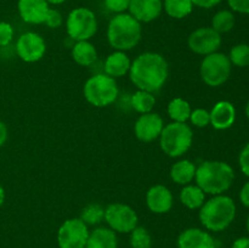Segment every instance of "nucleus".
Wrapping results in <instances>:
<instances>
[{"instance_id": "1", "label": "nucleus", "mask_w": 249, "mask_h": 248, "mask_svg": "<svg viewBox=\"0 0 249 248\" xmlns=\"http://www.w3.org/2000/svg\"><path fill=\"white\" fill-rule=\"evenodd\" d=\"M168 77L169 65L160 53L147 51L131 61L129 78L139 90L157 91L165 84Z\"/></svg>"}, {"instance_id": "2", "label": "nucleus", "mask_w": 249, "mask_h": 248, "mask_svg": "<svg viewBox=\"0 0 249 248\" xmlns=\"http://www.w3.org/2000/svg\"><path fill=\"white\" fill-rule=\"evenodd\" d=\"M195 180L204 194L216 196L232 186L235 172L229 163L223 160H206L197 167Z\"/></svg>"}, {"instance_id": "3", "label": "nucleus", "mask_w": 249, "mask_h": 248, "mask_svg": "<svg viewBox=\"0 0 249 248\" xmlns=\"http://www.w3.org/2000/svg\"><path fill=\"white\" fill-rule=\"evenodd\" d=\"M236 203L226 195H216L199 208V221L208 231L226 230L236 218Z\"/></svg>"}, {"instance_id": "4", "label": "nucleus", "mask_w": 249, "mask_h": 248, "mask_svg": "<svg viewBox=\"0 0 249 248\" xmlns=\"http://www.w3.org/2000/svg\"><path fill=\"white\" fill-rule=\"evenodd\" d=\"M142 27L130 14H118L112 17L107 27V40L117 51H128L141 40Z\"/></svg>"}, {"instance_id": "5", "label": "nucleus", "mask_w": 249, "mask_h": 248, "mask_svg": "<svg viewBox=\"0 0 249 248\" xmlns=\"http://www.w3.org/2000/svg\"><path fill=\"white\" fill-rule=\"evenodd\" d=\"M194 131L186 123L172 122L163 128L160 135V145L163 152L172 158L181 157L192 146Z\"/></svg>"}, {"instance_id": "6", "label": "nucleus", "mask_w": 249, "mask_h": 248, "mask_svg": "<svg viewBox=\"0 0 249 248\" xmlns=\"http://www.w3.org/2000/svg\"><path fill=\"white\" fill-rule=\"evenodd\" d=\"M85 100L95 107H107L113 104L119 94L114 78L99 73L90 77L83 88Z\"/></svg>"}, {"instance_id": "7", "label": "nucleus", "mask_w": 249, "mask_h": 248, "mask_svg": "<svg viewBox=\"0 0 249 248\" xmlns=\"http://www.w3.org/2000/svg\"><path fill=\"white\" fill-rule=\"evenodd\" d=\"M232 71V65L229 58L223 53H213L204 56L199 67V74L202 80L208 87L218 88L225 84L229 80Z\"/></svg>"}, {"instance_id": "8", "label": "nucleus", "mask_w": 249, "mask_h": 248, "mask_svg": "<svg viewBox=\"0 0 249 248\" xmlns=\"http://www.w3.org/2000/svg\"><path fill=\"white\" fill-rule=\"evenodd\" d=\"M66 31L72 40H89L97 32V18L95 12L83 6L73 9L66 19Z\"/></svg>"}, {"instance_id": "9", "label": "nucleus", "mask_w": 249, "mask_h": 248, "mask_svg": "<svg viewBox=\"0 0 249 248\" xmlns=\"http://www.w3.org/2000/svg\"><path fill=\"white\" fill-rule=\"evenodd\" d=\"M105 221L114 232L130 233L138 226V214L130 206L111 203L105 208Z\"/></svg>"}, {"instance_id": "10", "label": "nucleus", "mask_w": 249, "mask_h": 248, "mask_svg": "<svg viewBox=\"0 0 249 248\" xmlns=\"http://www.w3.org/2000/svg\"><path fill=\"white\" fill-rule=\"evenodd\" d=\"M88 225L80 218L67 219L57 231L60 248H85L89 237Z\"/></svg>"}, {"instance_id": "11", "label": "nucleus", "mask_w": 249, "mask_h": 248, "mask_svg": "<svg viewBox=\"0 0 249 248\" xmlns=\"http://www.w3.org/2000/svg\"><path fill=\"white\" fill-rule=\"evenodd\" d=\"M187 45L197 55H211L216 53L221 45V34L212 27H201L192 32L187 39Z\"/></svg>"}, {"instance_id": "12", "label": "nucleus", "mask_w": 249, "mask_h": 248, "mask_svg": "<svg viewBox=\"0 0 249 248\" xmlns=\"http://www.w3.org/2000/svg\"><path fill=\"white\" fill-rule=\"evenodd\" d=\"M16 51L18 57L24 62H38L45 55L46 43L38 33L27 32L17 39Z\"/></svg>"}, {"instance_id": "13", "label": "nucleus", "mask_w": 249, "mask_h": 248, "mask_svg": "<svg viewBox=\"0 0 249 248\" xmlns=\"http://www.w3.org/2000/svg\"><path fill=\"white\" fill-rule=\"evenodd\" d=\"M163 128H164V122L162 117L155 112H148L141 114L136 119L134 133L141 142H151L160 138Z\"/></svg>"}, {"instance_id": "14", "label": "nucleus", "mask_w": 249, "mask_h": 248, "mask_svg": "<svg viewBox=\"0 0 249 248\" xmlns=\"http://www.w3.org/2000/svg\"><path fill=\"white\" fill-rule=\"evenodd\" d=\"M174 197L172 191L164 185H153L146 194V204L155 214L168 213L173 208Z\"/></svg>"}, {"instance_id": "15", "label": "nucleus", "mask_w": 249, "mask_h": 248, "mask_svg": "<svg viewBox=\"0 0 249 248\" xmlns=\"http://www.w3.org/2000/svg\"><path fill=\"white\" fill-rule=\"evenodd\" d=\"M129 14L140 23H148L160 16L163 11L162 0H130Z\"/></svg>"}, {"instance_id": "16", "label": "nucleus", "mask_w": 249, "mask_h": 248, "mask_svg": "<svg viewBox=\"0 0 249 248\" xmlns=\"http://www.w3.org/2000/svg\"><path fill=\"white\" fill-rule=\"evenodd\" d=\"M17 10L26 23L41 24L45 22L50 5L46 0H18Z\"/></svg>"}, {"instance_id": "17", "label": "nucleus", "mask_w": 249, "mask_h": 248, "mask_svg": "<svg viewBox=\"0 0 249 248\" xmlns=\"http://www.w3.org/2000/svg\"><path fill=\"white\" fill-rule=\"evenodd\" d=\"M178 248H216V242L208 231L191 228L180 233Z\"/></svg>"}, {"instance_id": "18", "label": "nucleus", "mask_w": 249, "mask_h": 248, "mask_svg": "<svg viewBox=\"0 0 249 248\" xmlns=\"http://www.w3.org/2000/svg\"><path fill=\"white\" fill-rule=\"evenodd\" d=\"M211 124L216 130H226L231 128L236 121V108L233 104L226 100L218 101L209 112Z\"/></svg>"}, {"instance_id": "19", "label": "nucleus", "mask_w": 249, "mask_h": 248, "mask_svg": "<svg viewBox=\"0 0 249 248\" xmlns=\"http://www.w3.org/2000/svg\"><path fill=\"white\" fill-rule=\"evenodd\" d=\"M131 61L129 56L126 55L125 51H114L109 53L107 58L105 60L104 71L105 74L109 75L112 78H121L129 73L130 70Z\"/></svg>"}, {"instance_id": "20", "label": "nucleus", "mask_w": 249, "mask_h": 248, "mask_svg": "<svg viewBox=\"0 0 249 248\" xmlns=\"http://www.w3.org/2000/svg\"><path fill=\"white\" fill-rule=\"evenodd\" d=\"M117 235L109 228H96L89 233L85 248H117Z\"/></svg>"}, {"instance_id": "21", "label": "nucleus", "mask_w": 249, "mask_h": 248, "mask_svg": "<svg viewBox=\"0 0 249 248\" xmlns=\"http://www.w3.org/2000/svg\"><path fill=\"white\" fill-rule=\"evenodd\" d=\"M72 58L77 65L89 67L97 58L96 48L89 40L75 41L72 48Z\"/></svg>"}, {"instance_id": "22", "label": "nucleus", "mask_w": 249, "mask_h": 248, "mask_svg": "<svg viewBox=\"0 0 249 248\" xmlns=\"http://www.w3.org/2000/svg\"><path fill=\"white\" fill-rule=\"evenodd\" d=\"M197 167L189 159H180L170 168V177L178 185H189L196 175Z\"/></svg>"}, {"instance_id": "23", "label": "nucleus", "mask_w": 249, "mask_h": 248, "mask_svg": "<svg viewBox=\"0 0 249 248\" xmlns=\"http://www.w3.org/2000/svg\"><path fill=\"white\" fill-rule=\"evenodd\" d=\"M179 197L180 202L189 209H199L206 202V194L197 185H185Z\"/></svg>"}, {"instance_id": "24", "label": "nucleus", "mask_w": 249, "mask_h": 248, "mask_svg": "<svg viewBox=\"0 0 249 248\" xmlns=\"http://www.w3.org/2000/svg\"><path fill=\"white\" fill-rule=\"evenodd\" d=\"M163 9L169 17L181 19L191 14L194 10V4L191 0H164Z\"/></svg>"}, {"instance_id": "25", "label": "nucleus", "mask_w": 249, "mask_h": 248, "mask_svg": "<svg viewBox=\"0 0 249 248\" xmlns=\"http://www.w3.org/2000/svg\"><path fill=\"white\" fill-rule=\"evenodd\" d=\"M167 111L173 122L186 123V121H189L192 109L186 100L181 99V97H175L169 102Z\"/></svg>"}, {"instance_id": "26", "label": "nucleus", "mask_w": 249, "mask_h": 248, "mask_svg": "<svg viewBox=\"0 0 249 248\" xmlns=\"http://www.w3.org/2000/svg\"><path fill=\"white\" fill-rule=\"evenodd\" d=\"M130 105L138 113L143 114L152 112L156 105V97L153 92L139 90L134 92L130 97Z\"/></svg>"}, {"instance_id": "27", "label": "nucleus", "mask_w": 249, "mask_h": 248, "mask_svg": "<svg viewBox=\"0 0 249 248\" xmlns=\"http://www.w3.org/2000/svg\"><path fill=\"white\" fill-rule=\"evenodd\" d=\"M235 15L230 10H220L212 18V28L219 34L228 33L235 27Z\"/></svg>"}, {"instance_id": "28", "label": "nucleus", "mask_w": 249, "mask_h": 248, "mask_svg": "<svg viewBox=\"0 0 249 248\" xmlns=\"http://www.w3.org/2000/svg\"><path fill=\"white\" fill-rule=\"evenodd\" d=\"M80 219L87 225H97L105 220V208L97 203L88 204L80 214Z\"/></svg>"}, {"instance_id": "29", "label": "nucleus", "mask_w": 249, "mask_h": 248, "mask_svg": "<svg viewBox=\"0 0 249 248\" xmlns=\"http://www.w3.org/2000/svg\"><path fill=\"white\" fill-rule=\"evenodd\" d=\"M229 58L231 61V65L236 67L245 68L249 66V45L248 44H237L230 50Z\"/></svg>"}, {"instance_id": "30", "label": "nucleus", "mask_w": 249, "mask_h": 248, "mask_svg": "<svg viewBox=\"0 0 249 248\" xmlns=\"http://www.w3.org/2000/svg\"><path fill=\"white\" fill-rule=\"evenodd\" d=\"M152 238L150 232L142 226H136L130 232L131 248H151Z\"/></svg>"}, {"instance_id": "31", "label": "nucleus", "mask_w": 249, "mask_h": 248, "mask_svg": "<svg viewBox=\"0 0 249 248\" xmlns=\"http://www.w3.org/2000/svg\"><path fill=\"white\" fill-rule=\"evenodd\" d=\"M190 121L192 125L197 128H206L207 125L211 124V116L209 112L204 108H196L190 114Z\"/></svg>"}, {"instance_id": "32", "label": "nucleus", "mask_w": 249, "mask_h": 248, "mask_svg": "<svg viewBox=\"0 0 249 248\" xmlns=\"http://www.w3.org/2000/svg\"><path fill=\"white\" fill-rule=\"evenodd\" d=\"M130 0H105V6L113 14H124L129 9Z\"/></svg>"}, {"instance_id": "33", "label": "nucleus", "mask_w": 249, "mask_h": 248, "mask_svg": "<svg viewBox=\"0 0 249 248\" xmlns=\"http://www.w3.org/2000/svg\"><path fill=\"white\" fill-rule=\"evenodd\" d=\"M44 23L49 27V28H58V27L62 26L63 23V16L58 10L51 9L49 10L48 15H46V18Z\"/></svg>"}, {"instance_id": "34", "label": "nucleus", "mask_w": 249, "mask_h": 248, "mask_svg": "<svg viewBox=\"0 0 249 248\" xmlns=\"http://www.w3.org/2000/svg\"><path fill=\"white\" fill-rule=\"evenodd\" d=\"M14 39V28L7 22H0V46H7Z\"/></svg>"}, {"instance_id": "35", "label": "nucleus", "mask_w": 249, "mask_h": 248, "mask_svg": "<svg viewBox=\"0 0 249 248\" xmlns=\"http://www.w3.org/2000/svg\"><path fill=\"white\" fill-rule=\"evenodd\" d=\"M238 164H240V169L246 177H249V142L245 145L242 151L238 156Z\"/></svg>"}, {"instance_id": "36", "label": "nucleus", "mask_w": 249, "mask_h": 248, "mask_svg": "<svg viewBox=\"0 0 249 248\" xmlns=\"http://www.w3.org/2000/svg\"><path fill=\"white\" fill-rule=\"evenodd\" d=\"M228 4L232 11L249 15V0H228Z\"/></svg>"}, {"instance_id": "37", "label": "nucleus", "mask_w": 249, "mask_h": 248, "mask_svg": "<svg viewBox=\"0 0 249 248\" xmlns=\"http://www.w3.org/2000/svg\"><path fill=\"white\" fill-rule=\"evenodd\" d=\"M194 6L201 7V9H212L220 4L223 0H191Z\"/></svg>"}, {"instance_id": "38", "label": "nucleus", "mask_w": 249, "mask_h": 248, "mask_svg": "<svg viewBox=\"0 0 249 248\" xmlns=\"http://www.w3.org/2000/svg\"><path fill=\"white\" fill-rule=\"evenodd\" d=\"M240 201L245 207L249 208V180L242 186L240 191Z\"/></svg>"}, {"instance_id": "39", "label": "nucleus", "mask_w": 249, "mask_h": 248, "mask_svg": "<svg viewBox=\"0 0 249 248\" xmlns=\"http://www.w3.org/2000/svg\"><path fill=\"white\" fill-rule=\"evenodd\" d=\"M231 248H249V236L248 237H240L235 240Z\"/></svg>"}, {"instance_id": "40", "label": "nucleus", "mask_w": 249, "mask_h": 248, "mask_svg": "<svg viewBox=\"0 0 249 248\" xmlns=\"http://www.w3.org/2000/svg\"><path fill=\"white\" fill-rule=\"evenodd\" d=\"M7 140V128L1 121H0V147L6 142Z\"/></svg>"}, {"instance_id": "41", "label": "nucleus", "mask_w": 249, "mask_h": 248, "mask_svg": "<svg viewBox=\"0 0 249 248\" xmlns=\"http://www.w3.org/2000/svg\"><path fill=\"white\" fill-rule=\"evenodd\" d=\"M4 201H5V191H4V187L0 185V207L4 204Z\"/></svg>"}, {"instance_id": "42", "label": "nucleus", "mask_w": 249, "mask_h": 248, "mask_svg": "<svg viewBox=\"0 0 249 248\" xmlns=\"http://www.w3.org/2000/svg\"><path fill=\"white\" fill-rule=\"evenodd\" d=\"M66 1H67V0H46V2H48L49 5H61Z\"/></svg>"}, {"instance_id": "43", "label": "nucleus", "mask_w": 249, "mask_h": 248, "mask_svg": "<svg viewBox=\"0 0 249 248\" xmlns=\"http://www.w3.org/2000/svg\"><path fill=\"white\" fill-rule=\"evenodd\" d=\"M245 111H246V116H247V118L249 119V101L247 102V105H246Z\"/></svg>"}, {"instance_id": "44", "label": "nucleus", "mask_w": 249, "mask_h": 248, "mask_svg": "<svg viewBox=\"0 0 249 248\" xmlns=\"http://www.w3.org/2000/svg\"><path fill=\"white\" fill-rule=\"evenodd\" d=\"M246 226H247V231H248V235H249V215L247 218V224H246Z\"/></svg>"}]
</instances>
